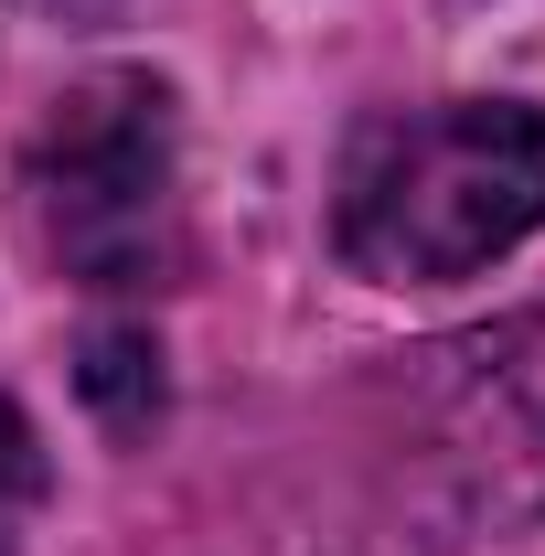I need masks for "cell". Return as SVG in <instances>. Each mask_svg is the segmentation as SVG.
<instances>
[{
    "mask_svg": "<svg viewBox=\"0 0 545 556\" xmlns=\"http://www.w3.org/2000/svg\"><path fill=\"white\" fill-rule=\"evenodd\" d=\"M535 225H545V108H503V97L375 118L342 161L332 204L342 257L385 289L471 278L503 247H524Z\"/></svg>",
    "mask_w": 545,
    "mask_h": 556,
    "instance_id": "6da1fadb",
    "label": "cell"
},
{
    "mask_svg": "<svg viewBox=\"0 0 545 556\" xmlns=\"http://www.w3.org/2000/svg\"><path fill=\"white\" fill-rule=\"evenodd\" d=\"M43 257L86 289H150L182 257V139L161 75H86L22 161Z\"/></svg>",
    "mask_w": 545,
    "mask_h": 556,
    "instance_id": "7a4b0ae2",
    "label": "cell"
},
{
    "mask_svg": "<svg viewBox=\"0 0 545 556\" xmlns=\"http://www.w3.org/2000/svg\"><path fill=\"white\" fill-rule=\"evenodd\" d=\"M417 471L460 525H535L545 514V311L471 343L417 353Z\"/></svg>",
    "mask_w": 545,
    "mask_h": 556,
    "instance_id": "3957f363",
    "label": "cell"
},
{
    "mask_svg": "<svg viewBox=\"0 0 545 556\" xmlns=\"http://www.w3.org/2000/svg\"><path fill=\"white\" fill-rule=\"evenodd\" d=\"M33 514H43V439H33V417L0 396V556H22Z\"/></svg>",
    "mask_w": 545,
    "mask_h": 556,
    "instance_id": "277c9868",
    "label": "cell"
},
{
    "mask_svg": "<svg viewBox=\"0 0 545 556\" xmlns=\"http://www.w3.org/2000/svg\"><path fill=\"white\" fill-rule=\"evenodd\" d=\"M33 11H54V22H86V11H107V0H33Z\"/></svg>",
    "mask_w": 545,
    "mask_h": 556,
    "instance_id": "5b68a950",
    "label": "cell"
}]
</instances>
